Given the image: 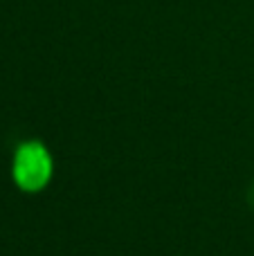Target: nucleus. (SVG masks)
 Returning a JSON list of instances; mask_svg holds the SVG:
<instances>
[{
	"mask_svg": "<svg viewBox=\"0 0 254 256\" xmlns=\"http://www.w3.org/2000/svg\"><path fill=\"white\" fill-rule=\"evenodd\" d=\"M54 155L43 140H22L16 144L9 162V176L20 194H43L54 180Z\"/></svg>",
	"mask_w": 254,
	"mask_h": 256,
	"instance_id": "1",
	"label": "nucleus"
},
{
	"mask_svg": "<svg viewBox=\"0 0 254 256\" xmlns=\"http://www.w3.org/2000/svg\"><path fill=\"white\" fill-rule=\"evenodd\" d=\"M250 207L254 209V184H250Z\"/></svg>",
	"mask_w": 254,
	"mask_h": 256,
	"instance_id": "2",
	"label": "nucleus"
}]
</instances>
